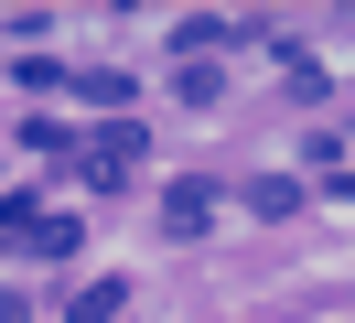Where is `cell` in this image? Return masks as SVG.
<instances>
[{
    "label": "cell",
    "instance_id": "cell-1",
    "mask_svg": "<svg viewBox=\"0 0 355 323\" xmlns=\"http://www.w3.org/2000/svg\"><path fill=\"white\" fill-rule=\"evenodd\" d=\"M205 215H216V183H173L162 194V237H205Z\"/></svg>",
    "mask_w": 355,
    "mask_h": 323
},
{
    "label": "cell",
    "instance_id": "cell-2",
    "mask_svg": "<svg viewBox=\"0 0 355 323\" xmlns=\"http://www.w3.org/2000/svg\"><path fill=\"white\" fill-rule=\"evenodd\" d=\"M216 43H237V22H216V11H194V22H173V54H216Z\"/></svg>",
    "mask_w": 355,
    "mask_h": 323
},
{
    "label": "cell",
    "instance_id": "cell-3",
    "mask_svg": "<svg viewBox=\"0 0 355 323\" xmlns=\"http://www.w3.org/2000/svg\"><path fill=\"white\" fill-rule=\"evenodd\" d=\"M248 215H302V183H291V172H259V183H248Z\"/></svg>",
    "mask_w": 355,
    "mask_h": 323
},
{
    "label": "cell",
    "instance_id": "cell-4",
    "mask_svg": "<svg viewBox=\"0 0 355 323\" xmlns=\"http://www.w3.org/2000/svg\"><path fill=\"white\" fill-rule=\"evenodd\" d=\"M119 301H130V280H97V291L65 301V323H119Z\"/></svg>",
    "mask_w": 355,
    "mask_h": 323
},
{
    "label": "cell",
    "instance_id": "cell-5",
    "mask_svg": "<svg viewBox=\"0 0 355 323\" xmlns=\"http://www.w3.org/2000/svg\"><path fill=\"white\" fill-rule=\"evenodd\" d=\"M22 248H44V258H65V248H76V215H33V237H22Z\"/></svg>",
    "mask_w": 355,
    "mask_h": 323
},
{
    "label": "cell",
    "instance_id": "cell-6",
    "mask_svg": "<svg viewBox=\"0 0 355 323\" xmlns=\"http://www.w3.org/2000/svg\"><path fill=\"white\" fill-rule=\"evenodd\" d=\"M76 86H87L97 108H130V76H119V65H87V76H76Z\"/></svg>",
    "mask_w": 355,
    "mask_h": 323
},
{
    "label": "cell",
    "instance_id": "cell-7",
    "mask_svg": "<svg viewBox=\"0 0 355 323\" xmlns=\"http://www.w3.org/2000/svg\"><path fill=\"white\" fill-rule=\"evenodd\" d=\"M22 237H33V215H22V205H0V248H22Z\"/></svg>",
    "mask_w": 355,
    "mask_h": 323
},
{
    "label": "cell",
    "instance_id": "cell-8",
    "mask_svg": "<svg viewBox=\"0 0 355 323\" xmlns=\"http://www.w3.org/2000/svg\"><path fill=\"white\" fill-rule=\"evenodd\" d=\"M0 323H33V301H22V291H0Z\"/></svg>",
    "mask_w": 355,
    "mask_h": 323
},
{
    "label": "cell",
    "instance_id": "cell-9",
    "mask_svg": "<svg viewBox=\"0 0 355 323\" xmlns=\"http://www.w3.org/2000/svg\"><path fill=\"white\" fill-rule=\"evenodd\" d=\"M334 205H355V172H345V183H334Z\"/></svg>",
    "mask_w": 355,
    "mask_h": 323
}]
</instances>
